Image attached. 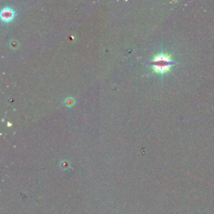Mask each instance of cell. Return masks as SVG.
<instances>
[{
  "instance_id": "3957f363",
  "label": "cell",
  "mask_w": 214,
  "mask_h": 214,
  "mask_svg": "<svg viewBox=\"0 0 214 214\" xmlns=\"http://www.w3.org/2000/svg\"><path fill=\"white\" fill-rule=\"evenodd\" d=\"M13 16V14L12 13H11V11H5V13H4V14H2V17H5V19H8V20H10V19H11V18Z\"/></svg>"
},
{
  "instance_id": "7a4b0ae2",
  "label": "cell",
  "mask_w": 214,
  "mask_h": 214,
  "mask_svg": "<svg viewBox=\"0 0 214 214\" xmlns=\"http://www.w3.org/2000/svg\"><path fill=\"white\" fill-rule=\"evenodd\" d=\"M60 166L64 170H69L70 168V163L67 159H64L60 163Z\"/></svg>"
},
{
  "instance_id": "6da1fadb",
  "label": "cell",
  "mask_w": 214,
  "mask_h": 214,
  "mask_svg": "<svg viewBox=\"0 0 214 214\" xmlns=\"http://www.w3.org/2000/svg\"><path fill=\"white\" fill-rule=\"evenodd\" d=\"M175 62L171 55L165 53H161L154 57L151 62V66L154 72L159 74H165L170 71Z\"/></svg>"
}]
</instances>
